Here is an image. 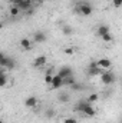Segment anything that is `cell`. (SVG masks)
Masks as SVG:
<instances>
[{
    "mask_svg": "<svg viewBox=\"0 0 122 123\" xmlns=\"http://www.w3.org/2000/svg\"><path fill=\"white\" fill-rule=\"evenodd\" d=\"M75 110H76V112H81L82 115H85V116H88V117H95V116H96V109L93 107V105H92L88 99L79 100V102L75 105Z\"/></svg>",
    "mask_w": 122,
    "mask_h": 123,
    "instance_id": "1",
    "label": "cell"
},
{
    "mask_svg": "<svg viewBox=\"0 0 122 123\" xmlns=\"http://www.w3.org/2000/svg\"><path fill=\"white\" fill-rule=\"evenodd\" d=\"M76 12H78L81 16L88 17V16L92 14L93 7H92V4L89 3V1H81V3H78V6H76Z\"/></svg>",
    "mask_w": 122,
    "mask_h": 123,
    "instance_id": "2",
    "label": "cell"
},
{
    "mask_svg": "<svg viewBox=\"0 0 122 123\" xmlns=\"http://www.w3.org/2000/svg\"><path fill=\"white\" fill-rule=\"evenodd\" d=\"M0 66L3 69H9V70H13L16 67V62L13 57H9L6 53H1L0 55Z\"/></svg>",
    "mask_w": 122,
    "mask_h": 123,
    "instance_id": "3",
    "label": "cell"
},
{
    "mask_svg": "<svg viewBox=\"0 0 122 123\" xmlns=\"http://www.w3.org/2000/svg\"><path fill=\"white\" fill-rule=\"evenodd\" d=\"M115 80H116V76H115L114 72H111V70H103V72H102V74H101V82H102L103 85L109 86V85L115 83Z\"/></svg>",
    "mask_w": 122,
    "mask_h": 123,
    "instance_id": "4",
    "label": "cell"
},
{
    "mask_svg": "<svg viewBox=\"0 0 122 123\" xmlns=\"http://www.w3.org/2000/svg\"><path fill=\"white\" fill-rule=\"evenodd\" d=\"M58 74L61 77H63V79H68V77L73 76V69L70 66H62L61 69L58 70Z\"/></svg>",
    "mask_w": 122,
    "mask_h": 123,
    "instance_id": "5",
    "label": "cell"
},
{
    "mask_svg": "<svg viewBox=\"0 0 122 123\" xmlns=\"http://www.w3.org/2000/svg\"><path fill=\"white\" fill-rule=\"evenodd\" d=\"M63 86H65V80H63V77H61L59 74H55L50 87H52L53 90H58V89H61V87H63Z\"/></svg>",
    "mask_w": 122,
    "mask_h": 123,
    "instance_id": "6",
    "label": "cell"
},
{
    "mask_svg": "<svg viewBox=\"0 0 122 123\" xmlns=\"http://www.w3.org/2000/svg\"><path fill=\"white\" fill-rule=\"evenodd\" d=\"M102 72H103V70H102L101 67H98L96 60L92 62L91 64H89V69H88V74H89V76H98V74L101 76V74H102Z\"/></svg>",
    "mask_w": 122,
    "mask_h": 123,
    "instance_id": "7",
    "label": "cell"
},
{
    "mask_svg": "<svg viewBox=\"0 0 122 123\" xmlns=\"http://www.w3.org/2000/svg\"><path fill=\"white\" fill-rule=\"evenodd\" d=\"M47 40V34L42 30H37L33 33V42L34 43H45Z\"/></svg>",
    "mask_w": 122,
    "mask_h": 123,
    "instance_id": "8",
    "label": "cell"
},
{
    "mask_svg": "<svg viewBox=\"0 0 122 123\" xmlns=\"http://www.w3.org/2000/svg\"><path fill=\"white\" fill-rule=\"evenodd\" d=\"M96 63H98V67H101L102 70H109L112 67V62L108 57H101L99 60H96Z\"/></svg>",
    "mask_w": 122,
    "mask_h": 123,
    "instance_id": "9",
    "label": "cell"
},
{
    "mask_svg": "<svg viewBox=\"0 0 122 123\" xmlns=\"http://www.w3.org/2000/svg\"><path fill=\"white\" fill-rule=\"evenodd\" d=\"M37 103H39V100H37L36 96H27L26 100H25V106H26L27 109H33V107H36Z\"/></svg>",
    "mask_w": 122,
    "mask_h": 123,
    "instance_id": "10",
    "label": "cell"
},
{
    "mask_svg": "<svg viewBox=\"0 0 122 123\" xmlns=\"http://www.w3.org/2000/svg\"><path fill=\"white\" fill-rule=\"evenodd\" d=\"M46 62H47V57H46L45 55L37 56V57H34V60H33V67H43V66L46 64Z\"/></svg>",
    "mask_w": 122,
    "mask_h": 123,
    "instance_id": "11",
    "label": "cell"
},
{
    "mask_svg": "<svg viewBox=\"0 0 122 123\" xmlns=\"http://www.w3.org/2000/svg\"><path fill=\"white\" fill-rule=\"evenodd\" d=\"M106 33H111V27H109L108 25H99V26L96 27V34H98L99 37H102V36L106 34Z\"/></svg>",
    "mask_w": 122,
    "mask_h": 123,
    "instance_id": "12",
    "label": "cell"
},
{
    "mask_svg": "<svg viewBox=\"0 0 122 123\" xmlns=\"http://www.w3.org/2000/svg\"><path fill=\"white\" fill-rule=\"evenodd\" d=\"M20 46L23 47V50H30V47H32V40H30V39H27V37H23V39H20Z\"/></svg>",
    "mask_w": 122,
    "mask_h": 123,
    "instance_id": "13",
    "label": "cell"
},
{
    "mask_svg": "<svg viewBox=\"0 0 122 123\" xmlns=\"http://www.w3.org/2000/svg\"><path fill=\"white\" fill-rule=\"evenodd\" d=\"M69 100H70L69 93L62 92V93H59V94H58V102H61V103H69Z\"/></svg>",
    "mask_w": 122,
    "mask_h": 123,
    "instance_id": "14",
    "label": "cell"
},
{
    "mask_svg": "<svg viewBox=\"0 0 122 123\" xmlns=\"http://www.w3.org/2000/svg\"><path fill=\"white\" fill-rule=\"evenodd\" d=\"M55 116H56V110H55L53 107H46V110H45V117H46V119H55Z\"/></svg>",
    "mask_w": 122,
    "mask_h": 123,
    "instance_id": "15",
    "label": "cell"
},
{
    "mask_svg": "<svg viewBox=\"0 0 122 123\" xmlns=\"http://www.w3.org/2000/svg\"><path fill=\"white\" fill-rule=\"evenodd\" d=\"M9 13H10V16H12V17H17V16L22 13V10H20L17 6H13V4H12V6H10V9H9Z\"/></svg>",
    "mask_w": 122,
    "mask_h": 123,
    "instance_id": "16",
    "label": "cell"
},
{
    "mask_svg": "<svg viewBox=\"0 0 122 123\" xmlns=\"http://www.w3.org/2000/svg\"><path fill=\"white\" fill-rule=\"evenodd\" d=\"M0 86H1V87L7 86V73H6L4 69L0 72Z\"/></svg>",
    "mask_w": 122,
    "mask_h": 123,
    "instance_id": "17",
    "label": "cell"
},
{
    "mask_svg": "<svg viewBox=\"0 0 122 123\" xmlns=\"http://www.w3.org/2000/svg\"><path fill=\"white\" fill-rule=\"evenodd\" d=\"M53 76H55V74H52V72H46V74H45V83H46V85H52Z\"/></svg>",
    "mask_w": 122,
    "mask_h": 123,
    "instance_id": "18",
    "label": "cell"
},
{
    "mask_svg": "<svg viewBox=\"0 0 122 123\" xmlns=\"http://www.w3.org/2000/svg\"><path fill=\"white\" fill-rule=\"evenodd\" d=\"M101 39H102L105 43H111V42H114V36H112V33H106V34H103Z\"/></svg>",
    "mask_w": 122,
    "mask_h": 123,
    "instance_id": "19",
    "label": "cell"
},
{
    "mask_svg": "<svg viewBox=\"0 0 122 123\" xmlns=\"http://www.w3.org/2000/svg\"><path fill=\"white\" fill-rule=\"evenodd\" d=\"M62 33H63L65 36H70V34L73 33V29H72L70 26H68V25H66V26H63V27H62Z\"/></svg>",
    "mask_w": 122,
    "mask_h": 123,
    "instance_id": "20",
    "label": "cell"
},
{
    "mask_svg": "<svg viewBox=\"0 0 122 123\" xmlns=\"http://www.w3.org/2000/svg\"><path fill=\"white\" fill-rule=\"evenodd\" d=\"M63 80H65V86H69V87L76 83V80H75L73 76H70V77H68V79H63Z\"/></svg>",
    "mask_w": 122,
    "mask_h": 123,
    "instance_id": "21",
    "label": "cell"
},
{
    "mask_svg": "<svg viewBox=\"0 0 122 123\" xmlns=\"http://www.w3.org/2000/svg\"><path fill=\"white\" fill-rule=\"evenodd\" d=\"M98 99H99V96H98L96 93H91V94L88 96V100H89L91 103H95V102H96Z\"/></svg>",
    "mask_w": 122,
    "mask_h": 123,
    "instance_id": "22",
    "label": "cell"
},
{
    "mask_svg": "<svg viewBox=\"0 0 122 123\" xmlns=\"http://www.w3.org/2000/svg\"><path fill=\"white\" fill-rule=\"evenodd\" d=\"M70 89H72V90H82V89H83V86H82V85H79V83L76 82L73 86H70Z\"/></svg>",
    "mask_w": 122,
    "mask_h": 123,
    "instance_id": "23",
    "label": "cell"
},
{
    "mask_svg": "<svg viewBox=\"0 0 122 123\" xmlns=\"http://www.w3.org/2000/svg\"><path fill=\"white\" fill-rule=\"evenodd\" d=\"M63 123H78V120L75 117H66V119H63Z\"/></svg>",
    "mask_w": 122,
    "mask_h": 123,
    "instance_id": "24",
    "label": "cell"
},
{
    "mask_svg": "<svg viewBox=\"0 0 122 123\" xmlns=\"http://www.w3.org/2000/svg\"><path fill=\"white\" fill-rule=\"evenodd\" d=\"M114 7H122V0H112Z\"/></svg>",
    "mask_w": 122,
    "mask_h": 123,
    "instance_id": "25",
    "label": "cell"
},
{
    "mask_svg": "<svg viewBox=\"0 0 122 123\" xmlns=\"http://www.w3.org/2000/svg\"><path fill=\"white\" fill-rule=\"evenodd\" d=\"M65 53H66V55H73V49L68 47V49H65Z\"/></svg>",
    "mask_w": 122,
    "mask_h": 123,
    "instance_id": "26",
    "label": "cell"
},
{
    "mask_svg": "<svg viewBox=\"0 0 122 123\" xmlns=\"http://www.w3.org/2000/svg\"><path fill=\"white\" fill-rule=\"evenodd\" d=\"M9 1H10V3H12L13 6H17V4H19V3H20L22 0H9Z\"/></svg>",
    "mask_w": 122,
    "mask_h": 123,
    "instance_id": "27",
    "label": "cell"
},
{
    "mask_svg": "<svg viewBox=\"0 0 122 123\" xmlns=\"http://www.w3.org/2000/svg\"><path fill=\"white\" fill-rule=\"evenodd\" d=\"M43 1H45V0H36L34 3H43Z\"/></svg>",
    "mask_w": 122,
    "mask_h": 123,
    "instance_id": "28",
    "label": "cell"
},
{
    "mask_svg": "<svg viewBox=\"0 0 122 123\" xmlns=\"http://www.w3.org/2000/svg\"><path fill=\"white\" fill-rule=\"evenodd\" d=\"M32 1H33V3H34V1H36V0H32Z\"/></svg>",
    "mask_w": 122,
    "mask_h": 123,
    "instance_id": "29",
    "label": "cell"
},
{
    "mask_svg": "<svg viewBox=\"0 0 122 123\" xmlns=\"http://www.w3.org/2000/svg\"><path fill=\"white\" fill-rule=\"evenodd\" d=\"M1 123H6V122H1Z\"/></svg>",
    "mask_w": 122,
    "mask_h": 123,
    "instance_id": "30",
    "label": "cell"
}]
</instances>
